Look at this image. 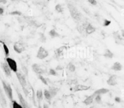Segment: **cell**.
Masks as SVG:
<instances>
[{"instance_id":"cell-1","label":"cell","mask_w":124,"mask_h":108,"mask_svg":"<svg viewBox=\"0 0 124 108\" xmlns=\"http://www.w3.org/2000/svg\"><path fill=\"white\" fill-rule=\"evenodd\" d=\"M2 85L6 95H7L9 100L11 102H13V90L11 85H9V83H8L4 81H2Z\"/></svg>"},{"instance_id":"cell-2","label":"cell","mask_w":124,"mask_h":108,"mask_svg":"<svg viewBox=\"0 0 124 108\" xmlns=\"http://www.w3.org/2000/svg\"><path fill=\"white\" fill-rule=\"evenodd\" d=\"M49 52L43 47H40L38 50L37 58L40 59H43L49 56Z\"/></svg>"},{"instance_id":"cell-3","label":"cell","mask_w":124,"mask_h":108,"mask_svg":"<svg viewBox=\"0 0 124 108\" xmlns=\"http://www.w3.org/2000/svg\"><path fill=\"white\" fill-rule=\"evenodd\" d=\"M6 63L13 71L16 73L17 71V65L16 61L15 59L9 57H8L6 58Z\"/></svg>"},{"instance_id":"cell-4","label":"cell","mask_w":124,"mask_h":108,"mask_svg":"<svg viewBox=\"0 0 124 108\" xmlns=\"http://www.w3.org/2000/svg\"><path fill=\"white\" fill-rule=\"evenodd\" d=\"M13 49L17 53L21 54L25 50V47L22 42H16L13 46Z\"/></svg>"},{"instance_id":"cell-5","label":"cell","mask_w":124,"mask_h":108,"mask_svg":"<svg viewBox=\"0 0 124 108\" xmlns=\"http://www.w3.org/2000/svg\"><path fill=\"white\" fill-rule=\"evenodd\" d=\"M16 74L18 80L19 81L21 86H22V87L26 86L27 81L23 75L20 72H18L17 71L16 72Z\"/></svg>"},{"instance_id":"cell-6","label":"cell","mask_w":124,"mask_h":108,"mask_svg":"<svg viewBox=\"0 0 124 108\" xmlns=\"http://www.w3.org/2000/svg\"><path fill=\"white\" fill-rule=\"evenodd\" d=\"M32 69L33 70L36 74H41L44 71L41 66L37 63H35L32 65Z\"/></svg>"},{"instance_id":"cell-7","label":"cell","mask_w":124,"mask_h":108,"mask_svg":"<svg viewBox=\"0 0 124 108\" xmlns=\"http://www.w3.org/2000/svg\"><path fill=\"white\" fill-rule=\"evenodd\" d=\"M2 69L5 75L7 76H10L11 75V70L6 63H3L1 64Z\"/></svg>"},{"instance_id":"cell-8","label":"cell","mask_w":124,"mask_h":108,"mask_svg":"<svg viewBox=\"0 0 124 108\" xmlns=\"http://www.w3.org/2000/svg\"><path fill=\"white\" fill-rule=\"evenodd\" d=\"M107 83L110 86H114L117 85V76L115 75L111 76L107 81Z\"/></svg>"},{"instance_id":"cell-9","label":"cell","mask_w":124,"mask_h":108,"mask_svg":"<svg viewBox=\"0 0 124 108\" xmlns=\"http://www.w3.org/2000/svg\"><path fill=\"white\" fill-rule=\"evenodd\" d=\"M18 96L19 101L20 102V105L22 106V107L23 108H29L28 105L27 104V101L24 98L22 94L20 93H18Z\"/></svg>"},{"instance_id":"cell-10","label":"cell","mask_w":124,"mask_h":108,"mask_svg":"<svg viewBox=\"0 0 124 108\" xmlns=\"http://www.w3.org/2000/svg\"><path fill=\"white\" fill-rule=\"evenodd\" d=\"M90 88V86H85L83 85H78L75 86V87L74 88V92L84 91V90H88Z\"/></svg>"},{"instance_id":"cell-11","label":"cell","mask_w":124,"mask_h":108,"mask_svg":"<svg viewBox=\"0 0 124 108\" xmlns=\"http://www.w3.org/2000/svg\"><path fill=\"white\" fill-rule=\"evenodd\" d=\"M95 96H95V95L93 94L91 95V96H88L83 101V102L85 104L87 105L91 104L93 103L94 99L95 98Z\"/></svg>"},{"instance_id":"cell-12","label":"cell","mask_w":124,"mask_h":108,"mask_svg":"<svg viewBox=\"0 0 124 108\" xmlns=\"http://www.w3.org/2000/svg\"><path fill=\"white\" fill-rule=\"evenodd\" d=\"M69 9L72 16L74 18H75V19H79V14L78 13V11L76 10V9H75V8H74L73 6H71H71L69 7Z\"/></svg>"},{"instance_id":"cell-13","label":"cell","mask_w":124,"mask_h":108,"mask_svg":"<svg viewBox=\"0 0 124 108\" xmlns=\"http://www.w3.org/2000/svg\"><path fill=\"white\" fill-rule=\"evenodd\" d=\"M0 43L2 44L3 48L4 49V52L5 55V56L6 58L9 57L10 54V51H9V48H8L7 45L5 44V42L3 41H0Z\"/></svg>"},{"instance_id":"cell-14","label":"cell","mask_w":124,"mask_h":108,"mask_svg":"<svg viewBox=\"0 0 124 108\" xmlns=\"http://www.w3.org/2000/svg\"><path fill=\"white\" fill-rule=\"evenodd\" d=\"M109 91V90L107 89L101 88L99 89L98 90L95 91V92H94V94L95 95V96L99 95L101 96V95H103L107 93V92Z\"/></svg>"},{"instance_id":"cell-15","label":"cell","mask_w":124,"mask_h":108,"mask_svg":"<svg viewBox=\"0 0 124 108\" xmlns=\"http://www.w3.org/2000/svg\"><path fill=\"white\" fill-rule=\"evenodd\" d=\"M122 65L118 62H115L112 66V69L115 71H120L122 69Z\"/></svg>"},{"instance_id":"cell-16","label":"cell","mask_w":124,"mask_h":108,"mask_svg":"<svg viewBox=\"0 0 124 108\" xmlns=\"http://www.w3.org/2000/svg\"><path fill=\"white\" fill-rule=\"evenodd\" d=\"M85 31L88 34H91L95 32L96 29L92 25L89 24L86 27Z\"/></svg>"},{"instance_id":"cell-17","label":"cell","mask_w":124,"mask_h":108,"mask_svg":"<svg viewBox=\"0 0 124 108\" xmlns=\"http://www.w3.org/2000/svg\"><path fill=\"white\" fill-rule=\"evenodd\" d=\"M0 101L3 106L6 105V101L2 90L0 89Z\"/></svg>"},{"instance_id":"cell-18","label":"cell","mask_w":124,"mask_h":108,"mask_svg":"<svg viewBox=\"0 0 124 108\" xmlns=\"http://www.w3.org/2000/svg\"><path fill=\"white\" fill-rule=\"evenodd\" d=\"M67 47L62 46V47H60V48L56 50V52L59 56H61L62 55H63V54L64 53V52L67 50Z\"/></svg>"},{"instance_id":"cell-19","label":"cell","mask_w":124,"mask_h":108,"mask_svg":"<svg viewBox=\"0 0 124 108\" xmlns=\"http://www.w3.org/2000/svg\"><path fill=\"white\" fill-rule=\"evenodd\" d=\"M104 55L106 58H112L113 57L114 54L109 49H106L105 51Z\"/></svg>"},{"instance_id":"cell-20","label":"cell","mask_w":124,"mask_h":108,"mask_svg":"<svg viewBox=\"0 0 124 108\" xmlns=\"http://www.w3.org/2000/svg\"><path fill=\"white\" fill-rule=\"evenodd\" d=\"M58 90H59L58 89L55 88V87H51L50 89V90L49 91L50 93L51 98L54 97L56 95V94L58 92Z\"/></svg>"},{"instance_id":"cell-21","label":"cell","mask_w":124,"mask_h":108,"mask_svg":"<svg viewBox=\"0 0 124 108\" xmlns=\"http://www.w3.org/2000/svg\"><path fill=\"white\" fill-rule=\"evenodd\" d=\"M49 35L52 38H56L60 36V34L58 33L55 29H52L49 32Z\"/></svg>"},{"instance_id":"cell-22","label":"cell","mask_w":124,"mask_h":108,"mask_svg":"<svg viewBox=\"0 0 124 108\" xmlns=\"http://www.w3.org/2000/svg\"><path fill=\"white\" fill-rule=\"evenodd\" d=\"M114 38H115L116 43H118L119 44H120L122 40V38H121L120 35L119 34L118 32H116L114 33Z\"/></svg>"},{"instance_id":"cell-23","label":"cell","mask_w":124,"mask_h":108,"mask_svg":"<svg viewBox=\"0 0 124 108\" xmlns=\"http://www.w3.org/2000/svg\"><path fill=\"white\" fill-rule=\"evenodd\" d=\"M44 95L46 99L47 100H50L51 98V97L50 96V93L49 92V90H44Z\"/></svg>"},{"instance_id":"cell-24","label":"cell","mask_w":124,"mask_h":108,"mask_svg":"<svg viewBox=\"0 0 124 108\" xmlns=\"http://www.w3.org/2000/svg\"><path fill=\"white\" fill-rule=\"evenodd\" d=\"M68 69L71 72H74L75 70V66L72 63H70L68 65Z\"/></svg>"},{"instance_id":"cell-25","label":"cell","mask_w":124,"mask_h":108,"mask_svg":"<svg viewBox=\"0 0 124 108\" xmlns=\"http://www.w3.org/2000/svg\"><path fill=\"white\" fill-rule=\"evenodd\" d=\"M55 10L58 13H61L63 11V8L60 4H57L55 6Z\"/></svg>"},{"instance_id":"cell-26","label":"cell","mask_w":124,"mask_h":108,"mask_svg":"<svg viewBox=\"0 0 124 108\" xmlns=\"http://www.w3.org/2000/svg\"><path fill=\"white\" fill-rule=\"evenodd\" d=\"M37 98L39 100H40L43 97V92L41 90H38L36 93Z\"/></svg>"},{"instance_id":"cell-27","label":"cell","mask_w":124,"mask_h":108,"mask_svg":"<svg viewBox=\"0 0 124 108\" xmlns=\"http://www.w3.org/2000/svg\"><path fill=\"white\" fill-rule=\"evenodd\" d=\"M13 108H23L20 104L16 103V101H13Z\"/></svg>"},{"instance_id":"cell-28","label":"cell","mask_w":124,"mask_h":108,"mask_svg":"<svg viewBox=\"0 0 124 108\" xmlns=\"http://www.w3.org/2000/svg\"><path fill=\"white\" fill-rule=\"evenodd\" d=\"M95 100L96 102L98 103H100L101 101V96L99 95H98L95 96Z\"/></svg>"},{"instance_id":"cell-29","label":"cell","mask_w":124,"mask_h":108,"mask_svg":"<svg viewBox=\"0 0 124 108\" xmlns=\"http://www.w3.org/2000/svg\"><path fill=\"white\" fill-rule=\"evenodd\" d=\"M111 23V21L108 20H104V26H108L109 25H110V24Z\"/></svg>"},{"instance_id":"cell-30","label":"cell","mask_w":124,"mask_h":108,"mask_svg":"<svg viewBox=\"0 0 124 108\" xmlns=\"http://www.w3.org/2000/svg\"><path fill=\"white\" fill-rule=\"evenodd\" d=\"M88 2L93 5H97V1L96 0H88Z\"/></svg>"},{"instance_id":"cell-31","label":"cell","mask_w":124,"mask_h":108,"mask_svg":"<svg viewBox=\"0 0 124 108\" xmlns=\"http://www.w3.org/2000/svg\"><path fill=\"white\" fill-rule=\"evenodd\" d=\"M49 74H50V75H51L55 76L56 75V71L53 69H50L49 70Z\"/></svg>"},{"instance_id":"cell-32","label":"cell","mask_w":124,"mask_h":108,"mask_svg":"<svg viewBox=\"0 0 124 108\" xmlns=\"http://www.w3.org/2000/svg\"><path fill=\"white\" fill-rule=\"evenodd\" d=\"M39 78H40V79H41V80L43 82V83H44V84H45V85H47V81H46V80L44 78H43V77L42 76H41V75H40V76H39Z\"/></svg>"},{"instance_id":"cell-33","label":"cell","mask_w":124,"mask_h":108,"mask_svg":"<svg viewBox=\"0 0 124 108\" xmlns=\"http://www.w3.org/2000/svg\"><path fill=\"white\" fill-rule=\"evenodd\" d=\"M7 3V0H0V4L3 5H5Z\"/></svg>"},{"instance_id":"cell-34","label":"cell","mask_w":124,"mask_h":108,"mask_svg":"<svg viewBox=\"0 0 124 108\" xmlns=\"http://www.w3.org/2000/svg\"><path fill=\"white\" fill-rule=\"evenodd\" d=\"M11 15H21V13L20 12H18V11H13L11 13Z\"/></svg>"},{"instance_id":"cell-35","label":"cell","mask_w":124,"mask_h":108,"mask_svg":"<svg viewBox=\"0 0 124 108\" xmlns=\"http://www.w3.org/2000/svg\"><path fill=\"white\" fill-rule=\"evenodd\" d=\"M4 12V9L2 7H0V15H3Z\"/></svg>"},{"instance_id":"cell-36","label":"cell","mask_w":124,"mask_h":108,"mask_svg":"<svg viewBox=\"0 0 124 108\" xmlns=\"http://www.w3.org/2000/svg\"><path fill=\"white\" fill-rule=\"evenodd\" d=\"M115 100L117 102H118V103L120 102L121 99L119 97H115Z\"/></svg>"},{"instance_id":"cell-37","label":"cell","mask_w":124,"mask_h":108,"mask_svg":"<svg viewBox=\"0 0 124 108\" xmlns=\"http://www.w3.org/2000/svg\"><path fill=\"white\" fill-rule=\"evenodd\" d=\"M43 108H49L48 106L46 104H44L43 106Z\"/></svg>"},{"instance_id":"cell-38","label":"cell","mask_w":124,"mask_h":108,"mask_svg":"<svg viewBox=\"0 0 124 108\" xmlns=\"http://www.w3.org/2000/svg\"><path fill=\"white\" fill-rule=\"evenodd\" d=\"M93 108V107H90V108Z\"/></svg>"},{"instance_id":"cell-39","label":"cell","mask_w":124,"mask_h":108,"mask_svg":"<svg viewBox=\"0 0 124 108\" xmlns=\"http://www.w3.org/2000/svg\"></svg>"}]
</instances>
